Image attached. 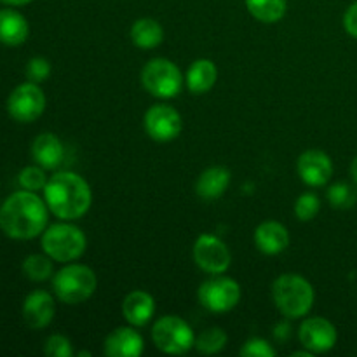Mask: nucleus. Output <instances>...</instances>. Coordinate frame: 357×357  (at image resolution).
<instances>
[{
	"label": "nucleus",
	"mask_w": 357,
	"mask_h": 357,
	"mask_svg": "<svg viewBox=\"0 0 357 357\" xmlns=\"http://www.w3.org/2000/svg\"><path fill=\"white\" fill-rule=\"evenodd\" d=\"M47 209L35 192H14L0 206V229L10 239H33L45 230Z\"/></svg>",
	"instance_id": "obj_1"
},
{
	"label": "nucleus",
	"mask_w": 357,
	"mask_h": 357,
	"mask_svg": "<svg viewBox=\"0 0 357 357\" xmlns=\"http://www.w3.org/2000/svg\"><path fill=\"white\" fill-rule=\"evenodd\" d=\"M44 199L52 215L65 222H72L82 218L89 211L93 194L82 176L72 171H61L47 180Z\"/></svg>",
	"instance_id": "obj_2"
},
{
	"label": "nucleus",
	"mask_w": 357,
	"mask_h": 357,
	"mask_svg": "<svg viewBox=\"0 0 357 357\" xmlns=\"http://www.w3.org/2000/svg\"><path fill=\"white\" fill-rule=\"evenodd\" d=\"M272 298L275 307L288 319L307 316L314 305V288L298 274H282L272 284Z\"/></svg>",
	"instance_id": "obj_3"
},
{
	"label": "nucleus",
	"mask_w": 357,
	"mask_h": 357,
	"mask_svg": "<svg viewBox=\"0 0 357 357\" xmlns=\"http://www.w3.org/2000/svg\"><path fill=\"white\" fill-rule=\"evenodd\" d=\"M98 286L96 274L87 265L72 264L56 272L52 278V289L63 303L79 305L94 295Z\"/></svg>",
	"instance_id": "obj_4"
},
{
	"label": "nucleus",
	"mask_w": 357,
	"mask_h": 357,
	"mask_svg": "<svg viewBox=\"0 0 357 357\" xmlns=\"http://www.w3.org/2000/svg\"><path fill=\"white\" fill-rule=\"evenodd\" d=\"M87 239L82 230L70 223H56L42 232V250L52 260L73 261L86 251Z\"/></svg>",
	"instance_id": "obj_5"
},
{
	"label": "nucleus",
	"mask_w": 357,
	"mask_h": 357,
	"mask_svg": "<svg viewBox=\"0 0 357 357\" xmlns=\"http://www.w3.org/2000/svg\"><path fill=\"white\" fill-rule=\"evenodd\" d=\"M152 340L159 351L173 356L185 354L195 344L192 328L178 316H164L157 319L152 326Z\"/></svg>",
	"instance_id": "obj_6"
},
{
	"label": "nucleus",
	"mask_w": 357,
	"mask_h": 357,
	"mask_svg": "<svg viewBox=\"0 0 357 357\" xmlns=\"http://www.w3.org/2000/svg\"><path fill=\"white\" fill-rule=\"evenodd\" d=\"M143 87L149 91L152 96L169 100L174 98L181 91L183 77L180 68L173 61L166 58L150 59L142 70Z\"/></svg>",
	"instance_id": "obj_7"
},
{
	"label": "nucleus",
	"mask_w": 357,
	"mask_h": 357,
	"mask_svg": "<svg viewBox=\"0 0 357 357\" xmlns=\"http://www.w3.org/2000/svg\"><path fill=\"white\" fill-rule=\"evenodd\" d=\"M199 302L211 312H229L239 303L241 288L234 279L216 274L199 286Z\"/></svg>",
	"instance_id": "obj_8"
},
{
	"label": "nucleus",
	"mask_w": 357,
	"mask_h": 357,
	"mask_svg": "<svg viewBox=\"0 0 357 357\" xmlns=\"http://www.w3.org/2000/svg\"><path fill=\"white\" fill-rule=\"evenodd\" d=\"M9 115L17 122H33L44 114L45 96L35 82H24L14 87L7 100Z\"/></svg>",
	"instance_id": "obj_9"
},
{
	"label": "nucleus",
	"mask_w": 357,
	"mask_h": 357,
	"mask_svg": "<svg viewBox=\"0 0 357 357\" xmlns=\"http://www.w3.org/2000/svg\"><path fill=\"white\" fill-rule=\"evenodd\" d=\"M192 255H194V261L199 265V268L213 275L229 271L230 261H232L225 243L211 234H202L197 237Z\"/></svg>",
	"instance_id": "obj_10"
},
{
	"label": "nucleus",
	"mask_w": 357,
	"mask_h": 357,
	"mask_svg": "<svg viewBox=\"0 0 357 357\" xmlns=\"http://www.w3.org/2000/svg\"><path fill=\"white\" fill-rule=\"evenodd\" d=\"M145 131L155 142H171L181 132L183 122L176 108L169 105H153L145 114Z\"/></svg>",
	"instance_id": "obj_11"
},
{
	"label": "nucleus",
	"mask_w": 357,
	"mask_h": 357,
	"mask_svg": "<svg viewBox=\"0 0 357 357\" xmlns=\"http://www.w3.org/2000/svg\"><path fill=\"white\" fill-rule=\"evenodd\" d=\"M300 344L312 354H323L331 351L338 340L337 328L324 317H309L300 326Z\"/></svg>",
	"instance_id": "obj_12"
},
{
	"label": "nucleus",
	"mask_w": 357,
	"mask_h": 357,
	"mask_svg": "<svg viewBox=\"0 0 357 357\" xmlns=\"http://www.w3.org/2000/svg\"><path fill=\"white\" fill-rule=\"evenodd\" d=\"M298 174L309 187H323L333 176V162L323 150H307L298 159Z\"/></svg>",
	"instance_id": "obj_13"
},
{
	"label": "nucleus",
	"mask_w": 357,
	"mask_h": 357,
	"mask_svg": "<svg viewBox=\"0 0 357 357\" xmlns=\"http://www.w3.org/2000/svg\"><path fill=\"white\" fill-rule=\"evenodd\" d=\"M54 298L44 289L31 291L23 302V319L31 330H42L54 319Z\"/></svg>",
	"instance_id": "obj_14"
},
{
	"label": "nucleus",
	"mask_w": 357,
	"mask_h": 357,
	"mask_svg": "<svg viewBox=\"0 0 357 357\" xmlns=\"http://www.w3.org/2000/svg\"><path fill=\"white\" fill-rule=\"evenodd\" d=\"M143 349V338L135 328H117L105 340V356L108 357H139Z\"/></svg>",
	"instance_id": "obj_15"
},
{
	"label": "nucleus",
	"mask_w": 357,
	"mask_h": 357,
	"mask_svg": "<svg viewBox=\"0 0 357 357\" xmlns=\"http://www.w3.org/2000/svg\"><path fill=\"white\" fill-rule=\"evenodd\" d=\"M155 312V300L150 293L136 289L131 291L122 302V314L131 326L142 328L150 323Z\"/></svg>",
	"instance_id": "obj_16"
},
{
	"label": "nucleus",
	"mask_w": 357,
	"mask_h": 357,
	"mask_svg": "<svg viewBox=\"0 0 357 357\" xmlns=\"http://www.w3.org/2000/svg\"><path fill=\"white\" fill-rule=\"evenodd\" d=\"M31 157L44 169H56L65 159V146L52 132H42L31 143Z\"/></svg>",
	"instance_id": "obj_17"
},
{
	"label": "nucleus",
	"mask_w": 357,
	"mask_h": 357,
	"mask_svg": "<svg viewBox=\"0 0 357 357\" xmlns=\"http://www.w3.org/2000/svg\"><path fill=\"white\" fill-rule=\"evenodd\" d=\"M255 244L264 255H279L289 246V234L282 223L264 222L255 230Z\"/></svg>",
	"instance_id": "obj_18"
},
{
	"label": "nucleus",
	"mask_w": 357,
	"mask_h": 357,
	"mask_svg": "<svg viewBox=\"0 0 357 357\" xmlns=\"http://www.w3.org/2000/svg\"><path fill=\"white\" fill-rule=\"evenodd\" d=\"M28 35H30V26L23 14L14 9L0 10V42L2 44L16 47L26 42Z\"/></svg>",
	"instance_id": "obj_19"
},
{
	"label": "nucleus",
	"mask_w": 357,
	"mask_h": 357,
	"mask_svg": "<svg viewBox=\"0 0 357 357\" xmlns=\"http://www.w3.org/2000/svg\"><path fill=\"white\" fill-rule=\"evenodd\" d=\"M230 185V173L225 167H209V169L202 171L199 176L197 183H195V192L204 201H213L225 194V190Z\"/></svg>",
	"instance_id": "obj_20"
},
{
	"label": "nucleus",
	"mask_w": 357,
	"mask_h": 357,
	"mask_svg": "<svg viewBox=\"0 0 357 357\" xmlns=\"http://www.w3.org/2000/svg\"><path fill=\"white\" fill-rule=\"evenodd\" d=\"M218 70L211 59H197L187 72V86L194 94H204L215 86Z\"/></svg>",
	"instance_id": "obj_21"
},
{
	"label": "nucleus",
	"mask_w": 357,
	"mask_h": 357,
	"mask_svg": "<svg viewBox=\"0 0 357 357\" xmlns=\"http://www.w3.org/2000/svg\"><path fill=\"white\" fill-rule=\"evenodd\" d=\"M164 28L152 17H142L131 26V40L139 49H153L162 42Z\"/></svg>",
	"instance_id": "obj_22"
},
{
	"label": "nucleus",
	"mask_w": 357,
	"mask_h": 357,
	"mask_svg": "<svg viewBox=\"0 0 357 357\" xmlns=\"http://www.w3.org/2000/svg\"><path fill=\"white\" fill-rule=\"evenodd\" d=\"M248 10L261 23H278L288 9V0H244Z\"/></svg>",
	"instance_id": "obj_23"
},
{
	"label": "nucleus",
	"mask_w": 357,
	"mask_h": 357,
	"mask_svg": "<svg viewBox=\"0 0 357 357\" xmlns=\"http://www.w3.org/2000/svg\"><path fill=\"white\" fill-rule=\"evenodd\" d=\"M227 337L225 331L222 328H208V330L201 331V333L195 337V344L194 347L197 349L201 354H218L220 351H223V347L227 345Z\"/></svg>",
	"instance_id": "obj_24"
},
{
	"label": "nucleus",
	"mask_w": 357,
	"mask_h": 357,
	"mask_svg": "<svg viewBox=\"0 0 357 357\" xmlns=\"http://www.w3.org/2000/svg\"><path fill=\"white\" fill-rule=\"evenodd\" d=\"M52 258L47 255H30L23 261V274L30 281L42 282L47 281L52 275Z\"/></svg>",
	"instance_id": "obj_25"
},
{
	"label": "nucleus",
	"mask_w": 357,
	"mask_h": 357,
	"mask_svg": "<svg viewBox=\"0 0 357 357\" xmlns=\"http://www.w3.org/2000/svg\"><path fill=\"white\" fill-rule=\"evenodd\" d=\"M328 202L331 204V208L335 209H351L357 201V192L352 185L344 183H335L328 188Z\"/></svg>",
	"instance_id": "obj_26"
},
{
	"label": "nucleus",
	"mask_w": 357,
	"mask_h": 357,
	"mask_svg": "<svg viewBox=\"0 0 357 357\" xmlns=\"http://www.w3.org/2000/svg\"><path fill=\"white\" fill-rule=\"evenodd\" d=\"M17 181H20L23 190H30V192L44 190L45 185H47V178H45L44 167L40 166L24 167V169L20 173V176H17Z\"/></svg>",
	"instance_id": "obj_27"
},
{
	"label": "nucleus",
	"mask_w": 357,
	"mask_h": 357,
	"mask_svg": "<svg viewBox=\"0 0 357 357\" xmlns=\"http://www.w3.org/2000/svg\"><path fill=\"white\" fill-rule=\"evenodd\" d=\"M321 209L319 197L312 192H305L298 197L295 204V215L300 222H310L312 218H316V215Z\"/></svg>",
	"instance_id": "obj_28"
},
{
	"label": "nucleus",
	"mask_w": 357,
	"mask_h": 357,
	"mask_svg": "<svg viewBox=\"0 0 357 357\" xmlns=\"http://www.w3.org/2000/svg\"><path fill=\"white\" fill-rule=\"evenodd\" d=\"M44 352L49 357H72V342L66 337H63V335H51L47 342H45Z\"/></svg>",
	"instance_id": "obj_29"
},
{
	"label": "nucleus",
	"mask_w": 357,
	"mask_h": 357,
	"mask_svg": "<svg viewBox=\"0 0 357 357\" xmlns=\"http://www.w3.org/2000/svg\"><path fill=\"white\" fill-rule=\"evenodd\" d=\"M241 356L243 357H274L275 351L268 342L261 340V338H251L241 349Z\"/></svg>",
	"instance_id": "obj_30"
},
{
	"label": "nucleus",
	"mask_w": 357,
	"mask_h": 357,
	"mask_svg": "<svg viewBox=\"0 0 357 357\" xmlns=\"http://www.w3.org/2000/svg\"><path fill=\"white\" fill-rule=\"evenodd\" d=\"M51 75V63L45 58H31L26 65V77L30 82H44Z\"/></svg>",
	"instance_id": "obj_31"
},
{
	"label": "nucleus",
	"mask_w": 357,
	"mask_h": 357,
	"mask_svg": "<svg viewBox=\"0 0 357 357\" xmlns=\"http://www.w3.org/2000/svg\"><path fill=\"white\" fill-rule=\"evenodd\" d=\"M344 28L351 37L357 38V0L347 7L344 14Z\"/></svg>",
	"instance_id": "obj_32"
},
{
	"label": "nucleus",
	"mask_w": 357,
	"mask_h": 357,
	"mask_svg": "<svg viewBox=\"0 0 357 357\" xmlns=\"http://www.w3.org/2000/svg\"><path fill=\"white\" fill-rule=\"evenodd\" d=\"M274 337H275V340L284 342L286 338L289 337V326H288V324H286V323L278 324V326L274 328Z\"/></svg>",
	"instance_id": "obj_33"
},
{
	"label": "nucleus",
	"mask_w": 357,
	"mask_h": 357,
	"mask_svg": "<svg viewBox=\"0 0 357 357\" xmlns=\"http://www.w3.org/2000/svg\"><path fill=\"white\" fill-rule=\"evenodd\" d=\"M2 2L7 3V6H26L31 0H2Z\"/></svg>",
	"instance_id": "obj_34"
},
{
	"label": "nucleus",
	"mask_w": 357,
	"mask_h": 357,
	"mask_svg": "<svg viewBox=\"0 0 357 357\" xmlns=\"http://www.w3.org/2000/svg\"><path fill=\"white\" fill-rule=\"evenodd\" d=\"M351 174H352V178H354V181L357 183V155L354 157V160H352V164H351Z\"/></svg>",
	"instance_id": "obj_35"
},
{
	"label": "nucleus",
	"mask_w": 357,
	"mask_h": 357,
	"mask_svg": "<svg viewBox=\"0 0 357 357\" xmlns=\"http://www.w3.org/2000/svg\"><path fill=\"white\" fill-rule=\"evenodd\" d=\"M77 356H80V357H82V356H91V352L84 351V352H79V354H77Z\"/></svg>",
	"instance_id": "obj_36"
}]
</instances>
